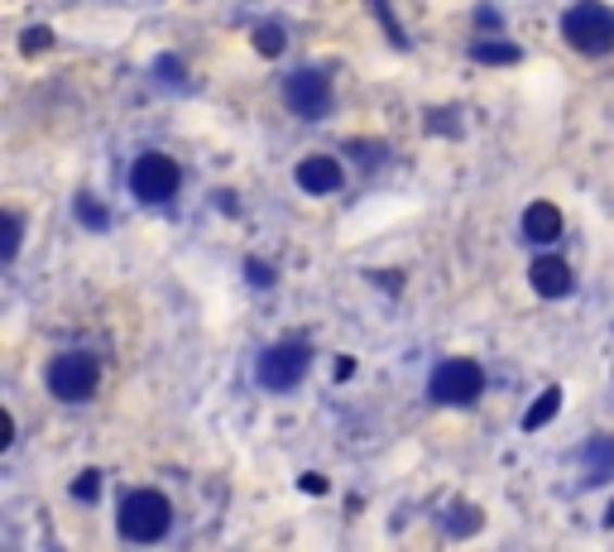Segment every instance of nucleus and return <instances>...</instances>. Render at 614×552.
I'll return each mask as SVG.
<instances>
[{"label":"nucleus","mask_w":614,"mask_h":552,"mask_svg":"<svg viewBox=\"0 0 614 552\" xmlns=\"http://www.w3.org/2000/svg\"><path fill=\"white\" fill-rule=\"evenodd\" d=\"M562 39L572 43L576 53H590V59L610 53L614 49V10L600 5V0H581V5H572L562 15Z\"/></svg>","instance_id":"nucleus-1"},{"label":"nucleus","mask_w":614,"mask_h":552,"mask_svg":"<svg viewBox=\"0 0 614 552\" xmlns=\"http://www.w3.org/2000/svg\"><path fill=\"white\" fill-rule=\"evenodd\" d=\"M173 524V504L159 490H135L130 500L121 504V534L130 543H159Z\"/></svg>","instance_id":"nucleus-2"},{"label":"nucleus","mask_w":614,"mask_h":552,"mask_svg":"<svg viewBox=\"0 0 614 552\" xmlns=\"http://www.w3.org/2000/svg\"><path fill=\"white\" fill-rule=\"evenodd\" d=\"M97 385H101V365L91 351H63L49 365V389L63 404H83V399L97 394Z\"/></svg>","instance_id":"nucleus-3"},{"label":"nucleus","mask_w":614,"mask_h":552,"mask_svg":"<svg viewBox=\"0 0 614 552\" xmlns=\"http://www.w3.org/2000/svg\"><path fill=\"white\" fill-rule=\"evenodd\" d=\"M480 389H485V371L475 361H442L433 371V385H427V394L437 399V404H447V409H466L480 399Z\"/></svg>","instance_id":"nucleus-4"},{"label":"nucleus","mask_w":614,"mask_h":552,"mask_svg":"<svg viewBox=\"0 0 614 552\" xmlns=\"http://www.w3.org/2000/svg\"><path fill=\"white\" fill-rule=\"evenodd\" d=\"M178 183H183V168L173 164L168 154H140L135 159V168H130V192L145 206L168 202L173 192H178Z\"/></svg>","instance_id":"nucleus-5"},{"label":"nucleus","mask_w":614,"mask_h":552,"mask_svg":"<svg viewBox=\"0 0 614 552\" xmlns=\"http://www.w3.org/2000/svg\"><path fill=\"white\" fill-rule=\"evenodd\" d=\"M308 361H312V351L303 341H279V347H270L260 355V371L254 375H260L264 389H293L308 375Z\"/></svg>","instance_id":"nucleus-6"},{"label":"nucleus","mask_w":614,"mask_h":552,"mask_svg":"<svg viewBox=\"0 0 614 552\" xmlns=\"http://www.w3.org/2000/svg\"><path fill=\"white\" fill-rule=\"evenodd\" d=\"M284 101L298 121H322L331 111V83L322 73H312V67H303V73H293L284 83Z\"/></svg>","instance_id":"nucleus-7"},{"label":"nucleus","mask_w":614,"mask_h":552,"mask_svg":"<svg viewBox=\"0 0 614 552\" xmlns=\"http://www.w3.org/2000/svg\"><path fill=\"white\" fill-rule=\"evenodd\" d=\"M528 284L538 289V298H566L572 293V264L557 260V255H542V260H532V269H528Z\"/></svg>","instance_id":"nucleus-8"},{"label":"nucleus","mask_w":614,"mask_h":552,"mask_svg":"<svg viewBox=\"0 0 614 552\" xmlns=\"http://www.w3.org/2000/svg\"><path fill=\"white\" fill-rule=\"evenodd\" d=\"M341 178H346L341 164L327 159V154H312V159L298 164V188L312 192V198H327V192H336V188H341Z\"/></svg>","instance_id":"nucleus-9"},{"label":"nucleus","mask_w":614,"mask_h":552,"mask_svg":"<svg viewBox=\"0 0 614 552\" xmlns=\"http://www.w3.org/2000/svg\"><path fill=\"white\" fill-rule=\"evenodd\" d=\"M524 236L528 240H557L562 236V212L552 202H532L524 212Z\"/></svg>","instance_id":"nucleus-10"},{"label":"nucleus","mask_w":614,"mask_h":552,"mask_svg":"<svg viewBox=\"0 0 614 552\" xmlns=\"http://www.w3.org/2000/svg\"><path fill=\"white\" fill-rule=\"evenodd\" d=\"M557 409H562V389H557V385H552V389H542V394H538V404H532V409L524 413V428H528V432L548 428V423L557 418Z\"/></svg>","instance_id":"nucleus-11"},{"label":"nucleus","mask_w":614,"mask_h":552,"mask_svg":"<svg viewBox=\"0 0 614 552\" xmlns=\"http://www.w3.org/2000/svg\"><path fill=\"white\" fill-rule=\"evenodd\" d=\"M471 53H475V63H485V67H494V63H518V59H524V49H518V43H509V39H480Z\"/></svg>","instance_id":"nucleus-12"},{"label":"nucleus","mask_w":614,"mask_h":552,"mask_svg":"<svg viewBox=\"0 0 614 552\" xmlns=\"http://www.w3.org/2000/svg\"><path fill=\"white\" fill-rule=\"evenodd\" d=\"M586 462H590V476L586 480H605L610 466H614V437H596V442L586 447Z\"/></svg>","instance_id":"nucleus-13"},{"label":"nucleus","mask_w":614,"mask_h":552,"mask_svg":"<svg viewBox=\"0 0 614 552\" xmlns=\"http://www.w3.org/2000/svg\"><path fill=\"white\" fill-rule=\"evenodd\" d=\"M73 212H77V222H83L87 231H106V226H111V212L101 206V198H91V192H83V198H77Z\"/></svg>","instance_id":"nucleus-14"},{"label":"nucleus","mask_w":614,"mask_h":552,"mask_svg":"<svg viewBox=\"0 0 614 552\" xmlns=\"http://www.w3.org/2000/svg\"><path fill=\"white\" fill-rule=\"evenodd\" d=\"M284 43H288V34L279 25H260V29H254V49H260L264 59H279Z\"/></svg>","instance_id":"nucleus-15"},{"label":"nucleus","mask_w":614,"mask_h":552,"mask_svg":"<svg viewBox=\"0 0 614 552\" xmlns=\"http://www.w3.org/2000/svg\"><path fill=\"white\" fill-rule=\"evenodd\" d=\"M20 240H25V222H20V212H5V240H0V260H15L20 255Z\"/></svg>","instance_id":"nucleus-16"},{"label":"nucleus","mask_w":614,"mask_h":552,"mask_svg":"<svg viewBox=\"0 0 614 552\" xmlns=\"http://www.w3.org/2000/svg\"><path fill=\"white\" fill-rule=\"evenodd\" d=\"M475 528H480V510L456 504V510H451V519H447V534L451 538H466V534H475Z\"/></svg>","instance_id":"nucleus-17"},{"label":"nucleus","mask_w":614,"mask_h":552,"mask_svg":"<svg viewBox=\"0 0 614 552\" xmlns=\"http://www.w3.org/2000/svg\"><path fill=\"white\" fill-rule=\"evenodd\" d=\"M73 494H77V500H97V494H101V471H83V476H77L73 480Z\"/></svg>","instance_id":"nucleus-18"},{"label":"nucleus","mask_w":614,"mask_h":552,"mask_svg":"<svg viewBox=\"0 0 614 552\" xmlns=\"http://www.w3.org/2000/svg\"><path fill=\"white\" fill-rule=\"evenodd\" d=\"M154 77L159 83H168V87H183V63L173 59V53H164V59L154 63Z\"/></svg>","instance_id":"nucleus-19"},{"label":"nucleus","mask_w":614,"mask_h":552,"mask_svg":"<svg viewBox=\"0 0 614 552\" xmlns=\"http://www.w3.org/2000/svg\"><path fill=\"white\" fill-rule=\"evenodd\" d=\"M49 43H53V34L49 29H25V34H20V49H25V53H43V49H49Z\"/></svg>","instance_id":"nucleus-20"},{"label":"nucleus","mask_w":614,"mask_h":552,"mask_svg":"<svg viewBox=\"0 0 614 552\" xmlns=\"http://www.w3.org/2000/svg\"><path fill=\"white\" fill-rule=\"evenodd\" d=\"M246 279L254 284V289H270V284H274V269H264L260 260H250V264H246Z\"/></svg>","instance_id":"nucleus-21"},{"label":"nucleus","mask_w":614,"mask_h":552,"mask_svg":"<svg viewBox=\"0 0 614 552\" xmlns=\"http://www.w3.org/2000/svg\"><path fill=\"white\" fill-rule=\"evenodd\" d=\"M10 442H15V418H10V413H0V452H5Z\"/></svg>","instance_id":"nucleus-22"},{"label":"nucleus","mask_w":614,"mask_h":552,"mask_svg":"<svg viewBox=\"0 0 614 552\" xmlns=\"http://www.w3.org/2000/svg\"><path fill=\"white\" fill-rule=\"evenodd\" d=\"M298 486H303V490H312V494H327V480H322V476H303V480H298Z\"/></svg>","instance_id":"nucleus-23"},{"label":"nucleus","mask_w":614,"mask_h":552,"mask_svg":"<svg viewBox=\"0 0 614 552\" xmlns=\"http://www.w3.org/2000/svg\"><path fill=\"white\" fill-rule=\"evenodd\" d=\"M355 375V361L351 355H341V361H336V379H351Z\"/></svg>","instance_id":"nucleus-24"},{"label":"nucleus","mask_w":614,"mask_h":552,"mask_svg":"<svg viewBox=\"0 0 614 552\" xmlns=\"http://www.w3.org/2000/svg\"><path fill=\"white\" fill-rule=\"evenodd\" d=\"M605 528H614V500H610V510H605Z\"/></svg>","instance_id":"nucleus-25"}]
</instances>
